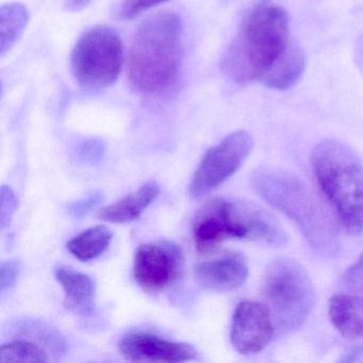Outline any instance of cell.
Returning a JSON list of instances; mask_svg holds the SVG:
<instances>
[{"label": "cell", "instance_id": "obj_1", "mask_svg": "<svg viewBox=\"0 0 363 363\" xmlns=\"http://www.w3.org/2000/svg\"><path fill=\"white\" fill-rule=\"evenodd\" d=\"M184 24L174 12H161L144 21L128 55L131 86L143 95H161L177 82L182 59Z\"/></svg>", "mask_w": 363, "mask_h": 363}, {"label": "cell", "instance_id": "obj_2", "mask_svg": "<svg viewBox=\"0 0 363 363\" xmlns=\"http://www.w3.org/2000/svg\"><path fill=\"white\" fill-rule=\"evenodd\" d=\"M250 176L255 191L296 224L314 252L327 258L337 254L340 239L335 222L301 178L273 167L257 169Z\"/></svg>", "mask_w": 363, "mask_h": 363}, {"label": "cell", "instance_id": "obj_3", "mask_svg": "<svg viewBox=\"0 0 363 363\" xmlns=\"http://www.w3.org/2000/svg\"><path fill=\"white\" fill-rule=\"evenodd\" d=\"M290 42L289 16L279 6L252 8L222 58L227 77L238 84L261 80Z\"/></svg>", "mask_w": 363, "mask_h": 363}, {"label": "cell", "instance_id": "obj_4", "mask_svg": "<svg viewBox=\"0 0 363 363\" xmlns=\"http://www.w3.org/2000/svg\"><path fill=\"white\" fill-rule=\"evenodd\" d=\"M192 233L195 248L201 254L229 239L271 247H284L288 243L279 220L264 208L244 199H216L205 203L193 218Z\"/></svg>", "mask_w": 363, "mask_h": 363}, {"label": "cell", "instance_id": "obj_5", "mask_svg": "<svg viewBox=\"0 0 363 363\" xmlns=\"http://www.w3.org/2000/svg\"><path fill=\"white\" fill-rule=\"evenodd\" d=\"M316 182L342 226L352 235H363V163L339 140L320 142L312 150Z\"/></svg>", "mask_w": 363, "mask_h": 363}, {"label": "cell", "instance_id": "obj_6", "mask_svg": "<svg viewBox=\"0 0 363 363\" xmlns=\"http://www.w3.org/2000/svg\"><path fill=\"white\" fill-rule=\"evenodd\" d=\"M262 295L279 335L301 328L316 301L315 288L307 269L286 257L273 261L265 269Z\"/></svg>", "mask_w": 363, "mask_h": 363}, {"label": "cell", "instance_id": "obj_7", "mask_svg": "<svg viewBox=\"0 0 363 363\" xmlns=\"http://www.w3.org/2000/svg\"><path fill=\"white\" fill-rule=\"evenodd\" d=\"M122 40L114 29L95 26L78 39L71 55V69L80 88L99 92L118 80L122 69Z\"/></svg>", "mask_w": 363, "mask_h": 363}, {"label": "cell", "instance_id": "obj_8", "mask_svg": "<svg viewBox=\"0 0 363 363\" xmlns=\"http://www.w3.org/2000/svg\"><path fill=\"white\" fill-rule=\"evenodd\" d=\"M252 146V135L240 130L230 133L218 145L210 148L191 180L190 196L201 199L235 175L250 156Z\"/></svg>", "mask_w": 363, "mask_h": 363}, {"label": "cell", "instance_id": "obj_9", "mask_svg": "<svg viewBox=\"0 0 363 363\" xmlns=\"http://www.w3.org/2000/svg\"><path fill=\"white\" fill-rule=\"evenodd\" d=\"M182 269L184 254L174 242L146 243L135 250L133 277L146 292L167 290L179 279Z\"/></svg>", "mask_w": 363, "mask_h": 363}, {"label": "cell", "instance_id": "obj_10", "mask_svg": "<svg viewBox=\"0 0 363 363\" xmlns=\"http://www.w3.org/2000/svg\"><path fill=\"white\" fill-rule=\"evenodd\" d=\"M276 328L265 303L243 301L235 308L231 324L233 348L242 354L262 352L273 340Z\"/></svg>", "mask_w": 363, "mask_h": 363}, {"label": "cell", "instance_id": "obj_11", "mask_svg": "<svg viewBox=\"0 0 363 363\" xmlns=\"http://www.w3.org/2000/svg\"><path fill=\"white\" fill-rule=\"evenodd\" d=\"M118 350L128 360L143 362H186L199 354L190 344L169 341L145 333L124 335L118 342Z\"/></svg>", "mask_w": 363, "mask_h": 363}, {"label": "cell", "instance_id": "obj_12", "mask_svg": "<svg viewBox=\"0 0 363 363\" xmlns=\"http://www.w3.org/2000/svg\"><path fill=\"white\" fill-rule=\"evenodd\" d=\"M195 276L201 288L229 292L241 288L248 277V264L240 252H228L214 260L199 263Z\"/></svg>", "mask_w": 363, "mask_h": 363}, {"label": "cell", "instance_id": "obj_13", "mask_svg": "<svg viewBox=\"0 0 363 363\" xmlns=\"http://www.w3.org/2000/svg\"><path fill=\"white\" fill-rule=\"evenodd\" d=\"M56 278L65 291V306L76 315H92L95 310V286L86 274L71 267H59Z\"/></svg>", "mask_w": 363, "mask_h": 363}, {"label": "cell", "instance_id": "obj_14", "mask_svg": "<svg viewBox=\"0 0 363 363\" xmlns=\"http://www.w3.org/2000/svg\"><path fill=\"white\" fill-rule=\"evenodd\" d=\"M307 58L305 50L290 40L286 50L263 76L262 84L273 90L286 91L294 86L303 77Z\"/></svg>", "mask_w": 363, "mask_h": 363}, {"label": "cell", "instance_id": "obj_15", "mask_svg": "<svg viewBox=\"0 0 363 363\" xmlns=\"http://www.w3.org/2000/svg\"><path fill=\"white\" fill-rule=\"evenodd\" d=\"M331 324L350 340L363 339V295L335 294L328 306Z\"/></svg>", "mask_w": 363, "mask_h": 363}, {"label": "cell", "instance_id": "obj_16", "mask_svg": "<svg viewBox=\"0 0 363 363\" xmlns=\"http://www.w3.org/2000/svg\"><path fill=\"white\" fill-rule=\"evenodd\" d=\"M160 194L157 182L143 184L137 192L121 199L113 205L106 206L97 212V218L105 222L124 224L138 220Z\"/></svg>", "mask_w": 363, "mask_h": 363}, {"label": "cell", "instance_id": "obj_17", "mask_svg": "<svg viewBox=\"0 0 363 363\" xmlns=\"http://www.w3.org/2000/svg\"><path fill=\"white\" fill-rule=\"evenodd\" d=\"M29 12L20 3H9L0 8V56H5L16 45L26 29Z\"/></svg>", "mask_w": 363, "mask_h": 363}, {"label": "cell", "instance_id": "obj_18", "mask_svg": "<svg viewBox=\"0 0 363 363\" xmlns=\"http://www.w3.org/2000/svg\"><path fill=\"white\" fill-rule=\"evenodd\" d=\"M112 233L105 226L92 227L67 242V250L78 260L91 261L99 258L109 247Z\"/></svg>", "mask_w": 363, "mask_h": 363}, {"label": "cell", "instance_id": "obj_19", "mask_svg": "<svg viewBox=\"0 0 363 363\" xmlns=\"http://www.w3.org/2000/svg\"><path fill=\"white\" fill-rule=\"evenodd\" d=\"M50 354L48 350L29 340H16L8 342L0 347V362H50Z\"/></svg>", "mask_w": 363, "mask_h": 363}, {"label": "cell", "instance_id": "obj_20", "mask_svg": "<svg viewBox=\"0 0 363 363\" xmlns=\"http://www.w3.org/2000/svg\"><path fill=\"white\" fill-rule=\"evenodd\" d=\"M105 145L99 140H89L79 144L75 150V160L78 164L95 165L104 158Z\"/></svg>", "mask_w": 363, "mask_h": 363}, {"label": "cell", "instance_id": "obj_21", "mask_svg": "<svg viewBox=\"0 0 363 363\" xmlns=\"http://www.w3.org/2000/svg\"><path fill=\"white\" fill-rule=\"evenodd\" d=\"M167 1L169 0H123L118 16L123 20H133L141 16L143 12Z\"/></svg>", "mask_w": 363, "mask_h": 363}, {"label": "cell", "instance_id": "obj_22", "mask_svg": "<svg viewBox=\"0 0 363 363\" xmlns=\"http://www.w3.org/2000/svg\"><path fill=\"white\" fill-rule=\"evenodd\" d=\"M18 203L16 193L10 186H1L0 193V226L5 229L11 223L14 213L18 210Z\"/></svg>", "mask_w": 363, "mask_h": 363}, {"label": "cell", "instance_id": "obj_23", "mask_svg": "<svg viewBox=\"0 0 363 363\" xmlns=\"http://www.w3.org/2000/svg\"><path fill=\"white\" fill-rule=\"evenodd\" d=\"M341 281L350 292L363 295V254L346 269Z\"/></svg>", "mask_w": 363, "mask_h": 363}, {"label": "cell", "instance_id": "obj_24", "mask_svg": "<svg viewBox=\"0 0 363 363\" xmlns=\"http://www.w3.org/2000/svg\"><path fill=\"white\" fill-rule=\"evenodd\" d=\"M104 201V194L101 192H93L84 199L73 201L67 206V211L73 218H82L90 213L91 211L99 207V203Z\"/></svg>", "mask_w": 363, "mask_h": 363}, {"label": "cell", "instance_id": "obj_25", "mask_svg": "<svg viewBox=\"0 0 363 363\" xmlns=\"http://www.w3.org/2000/svg\"><path fill=\"white\" fill-rule=\"evenodd\" d=\"M21 262L18 260H7L0 265V290L5 292L16 284L21 273Z\"/></svg>", "mask_w": 363, "mask_h": 363}, {"label": "cell", "instance_id": "obj_26", "mask_svg": "<svg viewBox=\"0 0 363 363\" xmlns=\"http://www.w3.org/2000/svg\"><path fill=\"white\" fill-rule=\"evenodd\" d=\"M91 1L92 0H67L65 8L69 12H79L88 7Z\"/></svg>", "mask_w": 363, "mask_h": 363}, {"label": "cell", "instance_id": "obj_27", "mask_svg": "<svg viewBox=\"0 0 363 363\" xmlns=\"http://www.w3.org/2000/svg\"><path fill=\"white\" fill-rule=\"evenodd\" d=\"M354 61H356L357 67L363 72V35H360L354 48Z\"/></svg>", "mask_w": 363, "mask_h": 363}]
</instances>
